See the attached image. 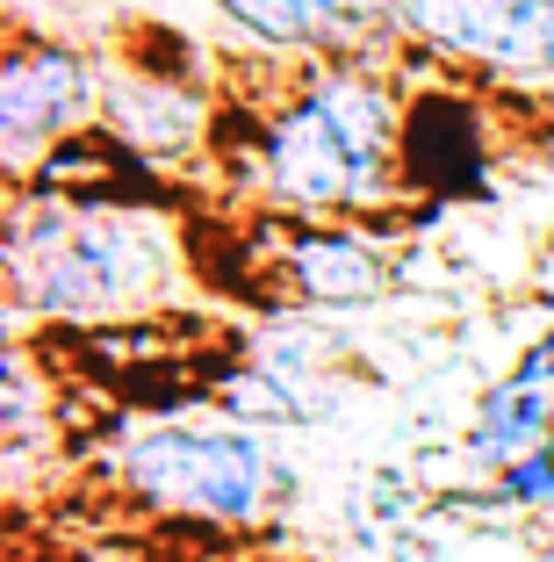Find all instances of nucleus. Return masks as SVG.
I'll list each match as a JSON object with an SVG mask.
<instances>
[{
    "label": "nucleus",
    "instance_id": "obj_6",
    "mask_svg": "<svg viewBox=\"0 0 554 562\" xmlns=\"http://www.w3.org/2000/svg\"><path fill=\"white\" fill-rule=\"evenodd\" d=\"M389 36L489 80H554V0H396Z\"/></svg>",
    "mask_w": 554,
    "mask_h": 562
},
{
    "label": "nucleus",
    "instance_id": "obj_13",
    "mask_svg": "<svg viewBox=\"0 0 554 562\" xmlns=\"http://www.w3.org/2000/svg\"><path fill=\"white\" fill-rule=\"evenodd\" d=\"M540 281L554 289V238H547V252H540Z\"/></svg>",
    "mask_w": 554,
    "mask_h": 562
},
{
    "label": "nucleus",
    "instance_id": "obj_8",
    "mask_svg": "<svg viewBox=\"0 0 554 562\" xmlns=\"http://www.w3.org/2000/svg\"><path fill=\"white\" fill-rule=\"evenodd\" d=\"M238 36L267 58H310V50H346L368 36H389L396 0H210Z\"/></svg>",
    "mask_w": 554,
    "mask_h": 562
},
{
    "label": "nucleus",
    "instance_id": "obj_12",
    "mask_svg": "<svg viewBox=\"0 0 554 562\" xmlns=\"http://www.w3.org/2000/svg\"><path fill=\"white\" fill-rule=\"evenodd\" d=\"M519 382H540V390H554V317H547V331H540L533 347L519 353V368H511Z\"/></svg>",
    "mask_w": 554,
    "mask_h": 562
},
{
    "label": "nucleus",
    "instance_id": "obj_5",
    "mask_svg": "<svg viewBox=\"0 0 554 562\" xmlns=\"http://www.w3.org/2000/svg\"><path fill=\"white\" fill-rule=\"evenodd\" d=\"M252 260L245 281H267L274 311H368L396 296V252L368 224H325V216H267L245 210Z\"/></svg>",
    "mask_w": 554,
    "mask_h": 562
},
{
    "label": "nucleus",
    "instance_id": "obj_3",
    "mask_svg": "<svg viewBox=\"0 0 554 562\" xmlns=\"http://www.w3.org/2000/svg\"><path fill=\"white\" fill-rule=\"evenodd\" d=\"M94 462L123 505L173 527L252 533L274 519L281 497H295L281 454L260 440V426L238 418H137Z\"/></svg>",
    "mask_w": 554,
    "mask_h": 562
},
{
    "label": "nucleus",
    "instance_id": "obj_4",
    "mask_svg": "<svg viewBox=\"0 0 554 562\" xmlns=\"http://www.w3.org/2000/svg\"><path fill=\"white\" fill-rule=\"evenodd\" d=\"M173 36L123 44L101 58V131L123 137L151 173L216 159V123H224V66H188L166 58Z\"/></svg>",
    "mask_w": 554,
    "mask_h": 562
},
{
    "label": "nucleus",
    "instance_id": "obj_9",
    "mask_svg": "<svg viewBox=\"0 0 554 562\" xmlns=\"http://www.w3.org/2000/svg\"><path fill=\"white\" fill-rule=\"evenodd\" d=\"M202 404H210L216 418H238V426H317V418L339 412V390L331 382H295L281 375L274 361H260V353H245V361L216 368L210 382H202Z\"/></svg>",
    "mask_w": 554,
    "mask_h": 562
},
{
    "label": "nucleus",
    "instance_id": "obj_10",
    "mask_svg": "<svg viewBox=\"0 0 554 562\" xmlns=\"http://www.w3.org/2000/svg\"><path fill=\"white\" fill-rule=\"evenodd\" d=\"M554 440V390H540V382H489L483 397H475V418L468 432H461V454H468L475 469H511L519 454H533V447Z\"/></svg>",
    "mask_w": 554,
    "mask_h": 562
},
{
    "label": "nucleus",
    "instance_id": "obj_1",
    "mask_svg": "<svg viewBox=\"0 0 554 562\" xmlns=\"http://www.w3.org/2000/svg\"><path fill=\"white\" fill-rule=\"evenodd\" d=\"M410 50L368 36L310 58L224 66V123H216V181L267 216H325L368 224L404 202V87Z\"/></svg>",
    "mask_w": 554,
    "mask_h": 562
},
{
    "label": "nucleus",
    "instance_id": "obj_2",
    "mask_svg": "<svg viewBox=\"0 0 554 562\" xmlns=\"http://www.w3.org/2000/svg\"><path fill=\"white\" fill-rule=\"evenodd\" d=\"M188 267L202 260L166 210L137 195L80 202V224L44 260L8 274V317L15 325H36V317L44 325H137L180 296Z\"/></svg>",
    "mask_w": 554,
    "mask_h": 562
},
{
    "label": "nucleus",
    "instance_id": "obj_7",
    "mask_svg": "<svg viewBox=\"0 0 554 562\" xmlns=\"http://www.w3.org/2000/svg\"><path fill=\"white\" fill-rule=\"evenodd\" d=\"M87 123H101V58L66 36H22L8 44L0 66V159L8 173H30L50 145L80 137Z\"/></svg>",
    "mask_w": 554,
    "mask_h": 562
},
{
    "label": "nucleus",
    "instance_id": "obj_11",
    "mask_svg": "<svg viewBox=\"0 0 554 562\" xmlns=\"http://www.w3.org/2000/svg\"><path fill=\"white\" fill-rule=\"evenodd\" d=\"M468 505H497V513H554V440L519 454L511 469L489 476V491H475Z\"/></svg>",
    "mask_w": 554,
    "mask_h": 562
}]
</instances>
